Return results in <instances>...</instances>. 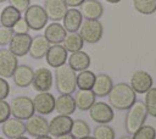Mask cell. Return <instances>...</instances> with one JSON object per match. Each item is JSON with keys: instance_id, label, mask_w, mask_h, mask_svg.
Wrapping results in <instances>:
<instances>
[{"instance_id": "6da1fadb", "label": "cell", "mask_w": 156, "mask_h": 139, "mask_svg": "<svg viewBox=\"0 0 156 139\" xmlns=\"http://www.w3.org/2000/svg\"><path fill=\"white\" fill-rule=\"evenodd\" d=\"M136 101V94L124 82L113 84L108 93V105L118 111H127Z\"/></svg>"}, {"instance_id": "7a4b0ae2", "label": "cell", "mask_w": 156, "mask_h": 139, "mask_svg": "<svg viewBox=\"0 0 156 139\" xmlns=\"http://www.w3.org/2000/svg\"><path fill=\"white\" fill-rule=\"evenodd\" d=\"M55 85L60 94H72L76 91V72L68 66L62 65L55 71Z\"/></svg>"}, {"instance_id": "3957f363", "label": "cell", "mask_w": 156, "mask_h": 139, "mask_svg": "<svg viewBox=\"0 0 156 139\" xmlns=\"http://www.w3.org/2000/svg\"><path fill=\"white\" fill-rule=\"evenodd\" d=\"M146 117H147V112H146L144 102L143 101H135L127 110L126 121H124V127H126L127 133L133 134L141 126H144Z\"/></svg>"}, {"instance_id": "277c9868", "label": "cell", "mask_w": 156, "mask_h": 139, "mask_svg": "<svg viewBox=\"0 0 156 139\" xmlns=\"http://www.w3.org/2000/svg\"><path fill=\"white\" fill-rule=\"evenodd\" d=\"M10 111L11 115L17 118V119H27L32 115H34V106H33V100L29 96L20 95L13 98L10 102Z\"/></svg>"}, {"instance_id": "5b68a950", "label": "cell", "mask_w": 156, "mask_h": 139, "mask_svg": "<svg viewBox=\"0 0 156 139\" xmlns=\"http://www.w3.org/2000/svg\"><path fill=\"white\" fill-rule=\"evenodd\" d=\"M78 30L83 41L88 44H95L100 41L104 34V27L99 20H85L82 22Z\"/></svg>"}, {"instance_id": "8992f818", "label": "cell", "mask_w": 156, "mask_h": 139, "mask_svg": "<svg viewBox=\"0 0 156 139\" xmlns=\"http://www.w3.org/2000/svg\"><path fill=\"white\" fill-rule=\"evenodd\" d=\"M23 18L27 22L29 29H33V30H41L48 24V16L43 6L38 4L29 5L28 9L24 11Z\"/></svg>"}, {"instance_id": "52a82bcc", "label": "cell", "mask_w": 156, "mask_h": 139, "mask_svg": "<svg viewBox=\"0 0 156 139\" xmlns=\"http://www.w3.org/2000/svg\"><path fill=\"white\" fill-rule=\"evenodd\" d=\"M88 111H89L90 118L98 124H107L115 117L112 107L104 101H98V102L95 101Z\"/></svg>"}, {"instance_id": "ba28073f", "label": "cell", "mask_w": 156, "mask_h": 139, "mask_svg": "<svg viewBox=\"0 0 156 139\" xmlns=\"http://www.w3.org/2000/svg\"><path fill=\"white\" fill-rule=\"evenodd\" d=\"M30 41H32V37L28 33H24V34L13 33V35L9 43V50L16 57L26 56L29 51Z\"/></svg>"}, {"instance_id": "9c48e42d", "label": "cell", "mask_w": 156, "mask_h": 139, "mask_svg": "<svg viewBox=\"0 0 156 139\" xmlns=\"http://www.w3.org/2000/svg\"><path fill=\"white\" fill-rule=\"evenodd\" d=\"M32 100L34 111L41 116L50 115L52 111H55V96L49 91H40Z\"/></svg>"}, {"instance_id": "30bf717a", "label": "cell", "mask_w": 156, "mask_h": 139, "mask_svg": "<svg viewBox=\"0 0 156 139\" xmlns=\"http://www.w3.org/2000/svg\"><path fill=\"white\" fill-rule=\"evenodd\" d=\"M52 83H54V77H52V73L49 68L40 67V68L34 71L32 85L38 93L49 91L52 87Z\"/></svg>"}, {"instance_id": "8fae6325", "label": "cell", "mask_w": 156, "mask_h": 139, "mask_svg": "<svg viewBox=\"0 0 156 139\" xmlns=\"http://www.w3.org/2000/svg\"><path fill=\"white\" fill-rule=\"evenodd\" d=\"M26 132L32 137H40L49 134V122L41 115H32L26 119Z\"/></svg>"}, {"instance_id": "7c38bea8", "label": "cell", "mask_w": 156, "mask_h": 139, "mask_svg": "<svg viewBox=\"0 0 156 139\" xmlns=\"http://www.w3.org/2000/svg\"><path fill=\"white\" fill-rule=\"evenodd\" d=\"M18 66L17 57L6 48L0 49V77L11 78Z\"/></svg>"}, {"instance_id": "4fadbf2b", "label": "cell", "mask_w": 156, "mask_h": 139, "mask_svg": "<svg viewBox=\"0 0 156 139\" xmlns=\"http://www.w3.org/2000/svg\"><path fill=\"white\" fill-rule=\"evenodd\" d=\"M152 77L143 70L135 71L130 77V87L135 91V94H145L152 87Z\"/></svg>"}, {"instance_id": "5bb4252c", "label": "cell", "mask_w": 156, "mask_h": 139, "mask_svg": "<svg viewBox=\"0 0 156 139\" xmlns=\"http://www.w3.org/2000/svg\"><path fill=\"white\" fill-rule=\"evenodd\" d=\"M73 119L71 116L57 115L49 122V134L51 137H58L62 134H67L71 132Z\"/></svg>"}, {"instance_id": "9a60e30c", "label": "cell", "mask_w": 156, "mask_h": 139, "mask_svg": "<svg viewBox=\"0 0 156 139\" xmlns=\"http://www.w3.org/2000/svg\"><path fill=\"white\" fill-rule=\"evenodd\" d=\"M67 57H68V52L61 44L50 45V48L45 55L46 63L54 68H57V67L65 65L67 62Z\"/></svg>"}, {"instance_id": "2e32d148", "label": "cell", "mask_w": 156, "mask_h": 139, "mask_svg": "<svg viewBox=\"0 0 156 139\" xmlns=\"http://www.w3.org/2000/svg\"><path fill=\"white\" fill-rule=\"evenodd\" d=\"M43 9L48 16V20H51L52 22H58L62 21L68 7L63 0H44Z\"/></svg>"}, {"instance_id": "e0dca14e", "label": "cell", "mask_w": 156, "mask_h": 139, "mask_svg": "<svg viewBox=\"0 0 156 139\" xmlns=\"http://www.w3.org/2000/svg\"><path fill=\"white\" fill-rule=\"evenodd\" d=\"M1 130L4 135L9 139H16L26 133V126L22 119H17L15 117L7 118L5 122L1 123Z\"/></svg>"}, {"instance_id": "ac0fdd59", "label": "cell", "mask_w": 156, "mask_h": 139, "mask_svg": "<svg viewBox=\"0 0 156 139\" xmlns=\"http://www.w3.org/2000/svg\"><path fill=\"white\" fill-rule=\"evenodd\" d=\"M34 70L28 65H18L12 74L15 85L20 88H27L32 84Z\"/></svg>"}, {"instance_id": "d6986e66", "label": "cell", "mask_w": 156, "mask_h": 139, "mask_svg": "<svg viewBox=\"0 0 156 139\" xmlns=\"http://www.w3.org/2000/svg\"><path fill=\"white\" fill-rule=\"evenodd\" d=\"M66 29L63 28V26L58 22H51L49 24L45 26L44 29V37L45 39L50 43V45L54 44H62L65 37H66Z\"/></svg>"}, {"instance_id": "ffe728a7", "label": "cell", "mask_w": 156, "mask_h": 139, "mask_svg": "<svg viewBox=\"0 0 156 139\" xmlns=\"http://www.w3.org/2000/svg\"><path fill=\"white\" fill-rule=\"evenodd\" d=\"M79 12L85 20H99L104 13V6L99 0H84Z\"/></svg>"}, {"instance_id": "44dd1931", "label": "cell", "mask_w": 156, "mask_h": 139, "mask_svg": "<svg viewBox=\"0 0 156 139\" xmlns=\"http://www.w3.org/2000/svg\"><path fill=\"white\" fill-rule=\"evenodd\" d=\"M62 26L66 29V32H78L82 22H83V16L79 12L78 9L71 7L67 9L63 18H62Z\"/></svg>"}, {"instance_id": "7402d4cb", "label": "cell", "mask_w": 156, "mask_h": 139, "mask_svg": "<svg viewBox=\"0 0 156 139\" xmlns=\"http://www.w3.org/2000/svg\"><path fill=\"white\" fill-rule=\"evenodd\" d=\"M49 48H50V43L45 39L44 35L39 34V35H35L34 38L32 37L28 54L30 55V57H33L35 60H40V59L45 57Z\"/></svg>"}, {"instance_id": "603a6c76", "label": "cell", "mask_w": 156, "mask_h": 139, "mask_svg": "<svg viewBox=\"0 0 156 139\" xmlns=\"http://www.w3.org/2000/svg\"><path fill=\"white\" fill-rule=\"evenodd\" d=\"M68 61V66L76 72H80L84 70H88L91 62L90 56L85 52V51H76V52H71V55L67 57Z\"/></svg>"}, {"instance_id": "cb8c5ba5", "label": "cell", "mask_w": 156, "mask_h": 139, "mask_svg": "<svg viewBox=\"0 0 156 139\" xmlns=\"http://www.w3.org/2000/svg\"><path fill=\"white\" fill-rule=\"evenodd\" d=\"M76 110V102L72 94H60L55 98V111H57L58 115L71 116Z\"/></svg>"}, {"instance_id": "d4e9b609", "label": "cell", "mask_w": 156, "mask_h": 139, "mask_svg": "<svg viewBox=\"0 0 156 139\" xmlns=\"http://www.w3.org/2000/svg\"><path fill=\"white\" fill-rule=\"evenodd\" d=\"M113 85V82H112V78L105 73H101V74H98L95 77V80H94V84H93V88H91V91L94 93L95 96L98 98H104L106 95H108L111 88Z\"/></svg>"}, {"instance_id": "484cf974", "label": "cell", "mask_w": 156, "mask_h": 139, "mask_svg": "<svg viewBox=\"0 0 156 139\" xmlns=\"http://www.w3.org/2000/svg\"><path fill=\"white\" fill-rule=\"evenodd\" d=\"M74 102H76V109L80 111H88L93 104L95 102L96 96L91 90H80L78 89L74 94Z\"/></svg>"}, {"instance_id": "4316f807", "label": "cell", "mask_w": 156, "mask_h": 139, "mask_svg": "<svg viewBox=\"0 0 156 139\" xmlns=\"http://www.w3.org/2000/svg\"><path fill=\"white\" fill-rule=\"evenodd\" d=\"M84 41L78 32H67L66 37L62 41V46L66 49L67 52H76L83 49Z\"/></svg>"}, {"instance_id": "83f0119b", "label": "cell", "mask_w": 156, "mask_h": 139, "mask_svg": "<svg viewBox=\"0 0 156 139\" xmlns=\"http://www.w3.org/2000/svg\"><path fill=\"white\" fill-rule=\"evenodd\" d=\"M21 12L18 10H16L15 7H12L11 5L5 6L0 13V24L4 27H9L12 28L15 26V23L21 18Z\"/></svg>"}, {"instance_id": "f1b7e54d", "label": "cell", "mask_w": 156, "mask_h": 139, "mask_svg": "<svg viewBox=\"0 0 156 139\" xmlns=\"http://www.w3.org/2000/svg\"><path fill=\"white\" fill-rule=\"evenodd\" d=\"M96 74L93 71L84 70L76 74V85L80 90H91Z\"/></svg>"}, {"instance_id": "f546056e", "label": "cell", "mask_w": 156, "mask_h": 139, "mask_svg": "<svg viewBox=\"0 0 156 139\" xmlns=\"http://www.w3.org/2000/svg\"><path fill=\"white\" fill-rule=\"evenodd\" d=\"M76 139H82L84 137L90 135V127L89 124L83 119H74L71 127L69 132Z\"/></svg>"}, {"instance_id": "4dcf8cb0", "label": "cell", "mask_w": 156, "mask_h": 139, "mask_svg": "<svg viewBox=\"0 0 156 139\" xmlns=\"http://www.w3.org/2000/svg\"><path fill=\"white\" fill-rule=\"evenodd\" d=\"M133 7L141 15H152L156 12V0H133Z\"/></svg>"}, {"instance_id": "1f68e13d", "label": "cell", "mask_w": 156, "mask_h": 139, "mask_svg": "<svg viewBox=\"0 0 156 139\" xmlns=\"http://www.w3.org/2000/svg\"><path fill=\"white\" fill-rule=\"evenodd\" d=\"M145 109L147 115L156 117V87H151L145 93V101H144Z\"/></svg>"}, {"instance_id": "d6a6232c", "label": "cell", "mask_w": 156, "mask_h": 139, "mask_svg": "<svg viewBox=\"0 0 156 139\" xmlns=\"http://www.w3.org/2000/svg\"><path fill=\"white\" fill-rule=\"evenodd\" d=\"M93 137L95 139H115L116 133L112 127L108 124H98L94 128Z\"/></svg>"}, {"instance_id": "836d02e7", "label": "cell", "mask_w": 156, "mask_h": 139, "mask_svg": "<svg viewBox=\"0 0 156 139\" xmlns=\"http://www.w3.org/2000/svg\"><path fill=\"white\" fill-rule=\"evenodd\" d=\"M132 135V139H156V129L152 126L144 124Z\"/></svg>"}, {"instance_id": "e575fe53", "label": "cell", "mask_w": 156, "mask_h": 139, "mask_svg": "<svg viewBox=\"0 0 156 139\" xmlns=\"http://www.w3.org/2000/svg\"><path fill=\"white\" fill-rule=\"evenodd\" d=\"M13 35V30L12 28H9V27H4L0 24V45L1 46H5V45H9L11 38Z\"/></svg>"}, {"instance_id": "d590c367", "label": "cell", "mask_w": 156, "mask_h": 139, "mask_svg": "<svg viewBox=\"0 0 156 139\" xmlns=\"http://www.w3.org/2000/svg\"><path fill=\"white\" fill-rule=\"evenodd\" d=\"M11 111H10V105L6 100H0V123L5 122L7 118H10Z\"/></svg>"}, {"instance_id": "8d00e7d4", "label": "cell", "mask_w": 156, "mask_h": 139, "mask_svg": "<svg viewBox=\"0 0 156 139\" xmlns=\"http://www.w3.org/2000/svg\"><path fill=\"white\" fill-rule=\"evenodd\" d=\"M12 30H13V33H17V34H24V33H28L29 32V27H28L27 22L24 21V18L21 17L15 23V26L12 27Z\"/></svg>"}, {"instance_id": "74e56055", "label": "cell", "mask_w": 156, "mask_h": 139, "mask_svg": "<svg viewBox=\"0 0 156 139\" xmlns=\"http://www.w3.org/2000/svg\"><path fill=\"white\" fill-rule=\"evenodd\" d=\"M9 1H10V5L16 10H18L21 13L24 12L30 5V0H9Z\"/></svg>"}, {"instance_id": "f35d334b", "label": "cell", "mask_w": 156, "mask_h": 139, "mask_svg": "<svg viewBox=\"0 0 156 139\" xmlns=\"http://www.w3.org/2000/svg\"><path fill=\"white\" fill-rule=\"evenodd\" d=\"M10 94V84L6 78L0 77V100H5Z\"/></svg>"}, {"instance_id": "ab89813d", "label": "cell", "mask_w": 156, "mask_h": 139, "mask_svg": "<svg viewBox=\"0 0 156 139\" xmlns=\"http://www.w3.org/2000/svg\"><path fill=\"white\" fill-rule=\"evenodd\" d=\"M65 1V4L67 5V7L69 6V7H78V6H80L82 5V2L84 1V0H63Z\"/></svg>"}, {"instance_id": "60d3db41", "label": "cell", "mask_w": 156, "mask_h": 139, "mask_svg": "<svg viewBox=\"0 0 156 139\" xmlns=\"http://www.w3.org/2000/svg\"><path fill=\"white\" fill-rule=\"evenodd\" d=\"M56 139H76V138L71 133H67V134H62V135L56 137Z\"/></svg>"}, {"instance_id": "b9f144b4", "label": "cell", "mask_w": 156, "mask_h": 139, "mask_svg": "<svg viewBox=\"0 0 156 139\" xmlns=\"http://www.w3.org/2000/svg\"><path fill=\"white\" fill-rule=\"evenodd\" d=\"M35 139H52V137H51V135H49V134H45V135H40V137H37Z\"/></svg>"}, {"instance_id": "7bdbcfd3", "label": "cell", "mask_w": 156, "mask_h": 139, "mask_svg": "<svg viewBox=\"0 0 156 139\" xmlns=\"http://www.w3.org/2000/svg\"><path fill=\"white\" fill-rule=\"evenodd\" d=\"M105 1H107V2H110V4H118V2L122 1V0H105Z\"/></svg>"}, {"instance_id": "ee69618b", "label": "cell", "mask_w": 156, "mask_h": 139, "mask_svg": "<svg viewBox=\"0 0 156 139\" xmlns=\"http://www.w3.org/2000/svg\"><path fill=\"white\" fill-rule=\"evenodd\" d=\"M16 139H29V138H27V137H24V135H21V137H18V138H16Z\"/></svg>"}, {"instance_id": "f6af8a7d", "label": "cell", "mask_w": 156, "mask_h": 139, "mask_svg": "<svg viewBox=\"0 0 156 139\" xmlns=\"http://www.w3.org/2000/svg\"><path fill=\"white\" fill-rule=\"evenodd\" d=\"M82 139H95L94 137H90V135H88V137H84V138H82Z\"/></svg>"}, {"instance_id": "bcb514c9", "label": "cell", "mask_w": 156, "mask_h": 139, "mask_svg": "<svg viewBox=\"0 0 156 139\" xmlns=\"http://www.w3.org/2000/svg\"><path fill=\"white\" fill-rule=\"evenodd\" d=\"M121 139H132V137H122Z\"/></svg>"}, {"instance_id": "7dc6e473", "label": "cell", "mask_w": 156, "mask_h": 139, "mask_svg": "<svg viewBox=\"0 0 156 139\" xmlns=\"http://www.w3.org/2000/svg\"><path fill=\"white\" fill-rule=\"evenodd\" d=\"M5 1H6V0H0V4H1V2H5Z\"/></svg>"}, {"instance_id": "c3c4849f", "label": "cell", "mask_w": 156, "mask_h": 139, "mask_svg": "<svg viewBox=\"0 0 156 139\" xmlns=\"http://www.w3.org/2000/svg\"><path fill=\"white\" fill-rule=\"evenodd\" d=\"M0 139H4V138H1V137H0Z\"/></svg>"}]
</instances>
